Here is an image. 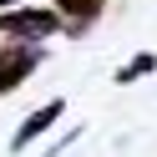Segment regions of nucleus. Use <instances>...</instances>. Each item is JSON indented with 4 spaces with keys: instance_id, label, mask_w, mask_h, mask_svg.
Masks as SVG:
<instances>
[{
    "instance_id": "nucleus-1",
    "label": "nucleus",
    "mask_w": 157,
    "mask_h": 157,
    "mask_svg": "<svg viewBox=\"0 0 157 157\" xmlns=\"http://www.w3.org/2000/svg\"><path fill=\"white\" fill-rule=\"evenodd\" d=\"M56 25H61L56 10H5V15H0V36H15L21 46L56 36Z\"/></svg>"
},
{
    "instance_id": "nucleus-2",
    "label": "nucleus",
    "mask_w": 157,
    "mask_h": 157,
    "mask_svg": "<svg viewBox=\"0 0 157 157\" xmlns=\"http://www.w3.org/2000/svg\"><path fill=\"white\" fill-rule=\"evenodd\" d=\"M36 66H41V51L36 46H5L0 51V91H15Z\"/></svg>"
},
{
    "instance_id": "nucleus-3",
    "label": "nucleus",
    "mask_w": 157,
    "mask_h": 157,
    "mask_svg": "<svg viewBox=\"0 0 157 157\" xmlns=\"http://www.w3.org/2000/svg\"><path fill=\"white\" fill-rule=\"evenodd\" d=\"M61 112H66V101H46V106H36V112L21 122V132L10 137V147H15V152H21V147H31L41 132H51V127H56V117H61Z\"/></svg>"
},
{
    "instance_id": "nucleus-4",
    "label": "nucleus",
    "mask_w": 157,
    "mask_h": 157,
    "mask_svg": "<svg viewBox=\"0 0 157 157\" xmlns=\"http://www.w3.org/2000/svg\"><path fill=\"white\" fill-rule=\"evenodd\" d=\"M106 0H56V15H66L71 21V31H81V25H91L96 15H101Z\"/></svg>"
},
{
    "instance_id": "nucleus-5",
    "label": "nucleus",
    "mask_w": 157,
    "mask_h": 157,
    "mask_svg": "<svg viewBox=\"0 0 157 157\" xmlns=\"http://www.w3.org/2000/svg\"><path fill=\"white\" fill-rule=\"evenodd\" d=\"M147 71H152V56H137V61H127L117 76H122V81H132V76H147Z\"/></svg>"
},
{
    "instance_id": "nucleus-6",
    "label": "nucleus",
    "mask_w": 157,
    "mask_h": 157,
    "mask_svg": "<svg viewBox=\"0 0 157 157\" xmlns=\"http://www.w3.org/2000/svg\"><path fill=\"white\" fill-rule=\"evenodd\" d=\"M5 5H10V10H15V5H21V0H0V15H5Z\"/></svg>"
}]
</instances>
